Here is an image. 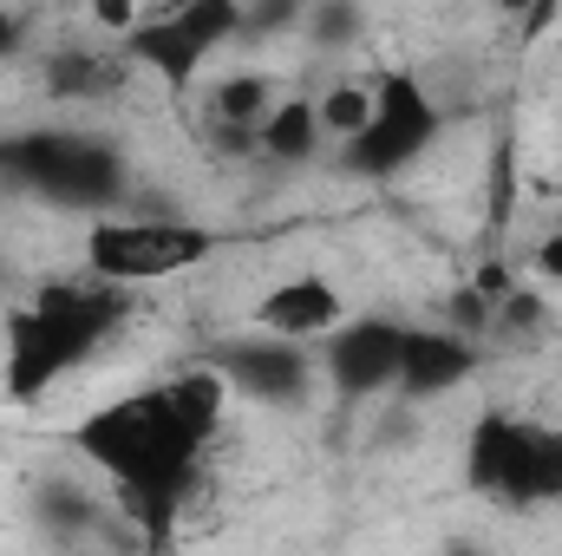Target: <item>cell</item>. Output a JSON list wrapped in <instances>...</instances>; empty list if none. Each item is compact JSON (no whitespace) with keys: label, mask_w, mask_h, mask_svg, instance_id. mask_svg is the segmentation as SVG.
Listing matches in <instances>:
<instances>
[{"label":"cell","mask_w":562,"mask_h":556,"mask_svg":"<svg viewBox=\"0 0 562 556\" xmlns=\"http://www.w3.org/2000/svg\"><path fill=\"white\" fill-rule=\"evenodd\" d=\"M445 556H484L477 544H445Z\"/></svg>","instance_id":"18"},{"label":"cell","mask_w":562,"mask_h":556,"mask_svg":"<svg viewBox=\"0 0 562 556\" xmlns=\"http://www.w3.org/2000/svg\"><path fill=\"white\" fill-rule=\"evenodd\" d=\"M400 354H406V321H386V314H360V321H340L327 334V380L347 407L360 400H380L400 387Z\"/></svg>","instance_id":"8"},{"label":"cell","mask_w":562,"mask_h":556,"mask_svg":"<svg viewBox=\"0 0 562 556\" xmlns=\"http://www.w3.org/2000/svg\"><path fill=\"white\" fill-rule=\"evenodd\" d=\"M125 321V288L105 281H46L26 308L7 314V393L46 400L72 367H86Z\"/></svg>","instance_id":"2"},{"label":"cell","mask_w":562,"mask_h":556,"mask_svg":"<svg viewBox=\"0 0 562 556\" xmlns=\"http://www.w3.org/2000/svg\"><path fill=\"white\" fill-rule=\"evenodd\" d=\"M125 66L132 59H119V53H53L46 59V92L53 99H112L119 86H125Z\"/></svg>","instance_id":"12"},{"label":"cell","mask_w":562,"mask_h":556,"mask_svg":"<svg viewBox=\"0 0 562 556\" xmlns=\"http://www.w3.org/2000/svg\"><path fill=\"white\" fill-rule=\"evenodd\" d=\"M13 40H20V20H13V13L0 7V53H13Z\"/></svg>","instance_id":"17"},{"label":"cell","mask_w":562,"mask_h":556,"mask_svg":"<svg viewBox=\"0 0 562 556\" xmlns=\"http://www.w3.org/2000/svg\"><path fill=\"white\" fill-rule=\"evenodd\" d=\"M210 112H216V125H223L229 138H262V125H269V112H276V86H269L262 73H236V79L216 86Z\"/></svg>","instance_id":"13"},{"label":"cell","mask_w":562,"mask_h":556,"mask_svg":"<svg viewBox=\"0 0 562 556\" xmlns=\"http://www.w3.org/2000/svg\"><path fill=\"white\" fill-rule=\"evenodd\" d=\"M216 374H223V387H236V393H249L262 407H301L307 380H314V360L294 341L256 334V341H229L216 354Z\"/></svg>","instance_id":"9"},{"label":"cell","mask_w":562,"mask_h":556,"mask_svg":"<svg viewBox=\"0 0 562 556\" xmlns=\"http://www.w3.org/2000/svg\"><path fill=\"white\" fill-rule=\"evenodd\" d=\"M314 144H321L314 99H281L276 112H269V125H262V151L281 157V164H301V157H314Z\"/></svg>","instance_id":"14"},{"label":"cell","mask_w":562,"mask_h":556,"mask_svg":"<svg viewBox=\"0 0 562 556\" xmlns=\"http://www.w3.org/2000/svg\"><path fill=\"white\" fill-rule=\"evenodd\" d=\"M229 33H243V7H229V0L170 7V13L144 20L138 33L125 40V59L150 66V73H157V79H170V86H190V79H196V66H203Z\"/></svg>","instance_id":"7"},{"label":"cell","mask_w":562,"mask_h":556,"mask_svg":"<svg viewBox=\"0 0 562 556\" xmlns=\"http://www.w3.org/2000/svg\"><path fill=\"white\" fill-rule=\"evenodd\" d=\"M347 321V301H340V288L321 276H294L269 288L262 301H256V327L262 334H276V341H314V334H334Z\"/></svg>","instance_id":"11"},{"label":"cell","mask_w":562,"mask_h":556,"mask_svg":"<svg viewBox=\"0 0 562 556\" xmlns=\"http://www.w3.org/2000/svg\"><path fill=\"white\" fill-rule=\"evenodd\" d=\"M537 269H543L550 281H562V230H550V236L537 243Z\"/></svg>","instance_id":"16"},{"label":"cell","mask_w":562,"mask_h":556,"mask_svg":"<svg viewBox=\"0 0 562 556\" xmlns=\"http://www.w3.org/2000/svg\"><path fill=\"white\" fill-rule=\"evenodd\" d=\"M223 249L216 230L183 223V216H105L86 230V269L105 288H144V281L183 276Z\"/></svg>","instance_id":"5"},{"label":"cell","mask_w":562,"mask_h":556,"mask_svg":"<svg viewBox=\"0 0 562 556\" xmlns=\"http://www.w3.org/2000/svg\"><path fill=\"white\" fill-rule=\"evenodd\" d=\"M464 485L491 504H562V425L484 413L464 438Z\"/></svg>","instance_id":"3"},{"label":"cell","mask_w":562,"mask_h":556,"mask_svg":"<svg viewBox=\"0 0 562 556\" xmlns=\"http://www.w3.org/2000/svg\"><path fill=\"white\" fill-rule=\"evenodd\" d=\"M314 119H321V138L353 144L373 119V86H334L327 99H314Z\"/></svg>","instance_id":"15"},{"label":"cell","mask_w":562,"mask_h":556,"mask_svg":"<svg viewBox=\"0 0 562 556\" xmlns=\"http://www.w3.org/2000/svg\"><path fill=\"white\" fill-rule=\"evenodd\" d=\"M223 393L229 387L216 367H190L164 387L125 393L72 425V452L92 458L119 485V504L132 511V524H144L157 551L170 544V524L196 485V465L210 438L223 432Z\"/></svg>","instance_id":"1"},{"label":"cell","mask_w":562,"mask_h":556,"mask_svg":"<svg viewBox=\"0 0 562 556\" xmlns=\"http://www.w3.org/2000/svg\"><path fill=\"white\" fill-rule=\"evenodd\" d=\"M477 374V341L451 334V327H406V354H400V387L406 400H438L451 387H464Z\"/></svg>","instance_id":"10"},{"label":"cell","mask_w":562,"mask_h":556,"mask_svg":"<svg viewBox=\"0 0 562 556\" xmlns=\"http://www.w3.org/2000/svg\"><path fill=\"white\" fill-rule=\"evenodd\" d=\"M438 105H431V92L419 86V73H406V66H393V73H380V86H373V119H367V132L353 144H340V164L353 170V177H400L406 164H419L425 144L438 138Z\"/></svg>","instance_id":"6"},{"label":"cell","mask_w":562,"mask_h":556,"mask_svg":"<svg viewBox=\"0 0 562 556\" xmlns=\"http://www.w3.org/2000/svg\"><path fill=\"white\" fill-rule=\"evenodd\" d=\"M0 170L20 190L72 203V210H112L125 197L119 144L92 138V132H20V138H0Z\"/></svg>","instance_id":"4"}]
</instances>
